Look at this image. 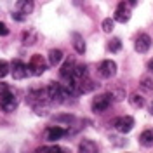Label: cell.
<instances>
[{
  "instance_id": "27",
  "label": "cell",
  "mask_w": 153,
  "mask_h": 153,
  "mask_svg": "<svg viewBox=\"0 0 153 153\" xmlns=\"http://www.w3.org/2000/svg\"><path fill=\"white\" fill-rule=\"evenodd\" d=\"M9 35V28L5 26V23H0V37H7Z\"/></svg>"
},
{
  "instance_id": "31",
  "label": "cell",
  "mask_w": 153,
  "mask_h": 153,
  "mask_svg": "<svg viewBox=\"0 0 153 153\" xmlns=\"http://www.w3.org/2000/svg\"><path fill=\"white\" fill-rule=\"evenodd\" d=\"M148 70H150V71H153V59H150V61H148Z\"/></svg>"
},
{
  "instance_id": "24",
  "label": "cell",
  "mask_w": 153,
  "mask_h": 153,
  "mask_svg": "<svg viewBox=\"0 0 153 153\" xmlns=\"http://www.w3.org/2000/svg\"><path fill=\"white\" fill-rule=\"evenodd\" d=\"M110 96L113 97L115 101H122L125 97V92H124V89H111L110 91Z\"/></svg>"
},
{
  "instance_id": "29",
  "label": "cell",
  "mask_w": 153,
  "mask_h": 153,
  "mask_svg": "<svg viewBox=\"0 0 153 153\" xmlns=\"http://www.w3.org/2000/svg\"><path fill=\"white\" fill-rule=\"evenodd\" d=\"M12 18L16 19V21H25V18H26V16H23V14H19L18 10H16V12H12Z\"/></svg>"
},
{
  "instance_id": "1",
  "label": "cell",
  "mask_w": 153,
  "mask_h": 153,
  "mask_svg": "<svg viewBox=\"0 0 153 153\" xmlns=\"http://www.w3.org/2000/svg\"><path fill=\"white\" fill-rule=\"evenodd\" d=\"M47 61L44 59V56H40V54H35V56H31L28 63V75H33V76H38L42 75L45 70H47Z\"/></svg>"
},
{
  "instance_id": "14",
  "label": "cell",
  "mask_w": 153,
  "mask_h": 153,
  "mask_svg": "<svg viewBox=\"0 0 153 153\" xmlns=\"http://www.w3.org/2000/svg\"><path fill=\"white\" fill-rule=\"evenodd\" d=\"M139 144L144 148H152L153 146V129H146L139 136Z\"/></svg>"
},
{
  "instance_id": "22",
  "label": "cell",
  "mask_w": 153,
  "mask_h": 153,
  "mask_svg": "<svg viewBox=\"0 0 153 153\" xmlns=\"http://www.w3.org/2000/svg\"><path fill=\"white\" fill-rule=\"evenodd\" d=\"M35 31H26V33H23V44H26V45H33L35 44Z\"/></svg>"
},
{
  "instance_id": "32",
  "label": "cell",
  "mask_w": 153,
  "mask_h": 153,
  "mask_svg": "<svg viewBox=\"0 0 153 153\" xmlns=\"http://www.w3.org/2000/svg\"><path fill=\"white\" fill-rule=\"evenodd\" d=\"M150 113L153 115V101H152V105H150Z\"/></svg>"
},
{
  "instance_id": "13",
  "label": "cell",
  "mask_w": 153,
  "mask_h": 153,
  "mask_svg": "<svg viewBox=\"0 0 153 153\" xmlns=\"http://www.w3.org/2000/svg\"><path fill=\"white\" fill-rule=\"evenodd\" d=\"M78 153H97V144L91 139H84L78 144Z\"/></svg>"
},
{
  "instance_id": "6",
  "label": "cell",
  "mask_w": 153,
  "mask_h": 153,
  "mask_svg": "<svg viewBox=\"0 0 153 153\" xmlns=\"http://www.w3.org/2000/svg\"><path fill=\"white\" fill-rule=\"evenodd\" d=\"M97 75L101 78H111L117 75V63L111 59H105L101 61V65L97 66Z\"/></svg>"
},
{
  "instance_id": "10",
  "label": "cell",
  "mask_w": 153,
  "mask_h": 153,
  "mask_svg": "<svg viewBox=\"0 0 153 153\" xmlns=\"http://www.w3.org/2000/svg\"><path fill=\"white\" fill-rule=\"evenodd\" d=\"M96 89V84L91 80V78H80V80H76V94H89V92H92Z\"/></svg>"
},
{
  "instance_id": "2",
  "label": "cell",
  "mask_w": 153,
  "mask_h": 153,
  "mask_svg": "<svg viewBox=\"0 0 153 153\" xmlns=\"http://www.w3.org/2000/svg\"><path fill=\"white\" fill-rule=\"evenodd\" d=\"M47 94H49L51 103H57V105H59V103H63V101H65V97H70V96H68V92L65 91L63 84H57V82L49 84Z\"/></svg>"
},
{
  "instance_id": "4",
  "label": "cell",
  "mask_w": 153,
  "mask_h": 153,
  "mask_svg": "<svg viewBox=\"0 0 153 153\" xmlns=\"http://www.w3.org/2000/svg\"><path fill=\"white\" fill-rule=\"evenodd\" d=\"M111 101H113V97L110 96V92L108 94L96 96L94 99H92V111L94 113H103V111H106L110 108V105H111Z\"/></svg>"
},
{
  "instance_id": "8",
  "label": "cell",
  "mask_w": 153,
  "mask_h": 153,
  "mask_svg": "<svg viewBox=\"0 0 153 153\" xmlns=\"http://www.w3.org/2000/svg\"><path fill=\"white\" fill-rule=\"evenodd\" d=\"M113 19L118 21V23H127L131 19V9L127 5V0L118 4V7H117V10H115V14H113Z\"/></svg>"
},
{
  "instance_id": "12",
  "label": "cell",
  "mask_w": 153,
  "mask_h": 153,
  "mask_svg": "<svg viewBox=\"0 0 153 153\" xmlns=\"http://www.w3.org/2000/svg\"><path fill=\"white\" fill-rule=\"evenodd\" d=\"M33 7H35L33 0H18V4H16V10H18L19 14H23V16L31 14L33 12Z\"/></svg>"
},
{
  "instance_id": "26",
  "label": "cell",
  "mask_w": 153,
  "mask_h": 153,
  "mask_svg": "<svg viewBox=\"0 0 153 153\" xmlns=\"http://www.w3.org/2000/svg\"><path fill=\"white\" fill-rule=\"evenodd\" d=\"M12 89H10L9 84H5V82H0V96L2 94H7V92H10Z\"/></svg>"
},
{
  "instance_id": "9",
  "label": "cell",
  "mask_w": 153,
  "mask_h": 153,
  "mask_svg": "<svg viewBox=\"0 0 153 153\" xmlns=\"http://www.w3.org/2000/svg\"><path fill=\"white\" fill-rule=\"evenodd\" d=\"M10 75H12V78H16V80L26 78L28 76V65H25L21 61H14L10 65Z\"/></svg>"
},
{
  "instance_id": "18",
  "label": "cell",
  "mask_w": 153,
  "mask_h": 153,
  "mask_svg": "<svg viewBox=\"0 0 153 153\" xmlns=\"http://www.w3.org/2000/svg\"><path fill=\"white\" fill-rule=\"evenodd\" d=\"M129 103L132 108H143L144 106V99L141 94H137V92H132V94L129 96Z\"/></svg>"
},
{
  "instance_id": "30",
  "label": "cell",
  "mask_w": 153,
  "mask_h": 153,
  "mask_svg": "<svg viewBox=\"0 0 153 153\" xmlns=\"http://www.w3.org/2000/svg\"><path fill=\"white\" fill-rule=\"evenodd\" d=\"M33 153H49V148L47 146H40V148H37Z\"/></svg>"
},
{
  "instance_id": "5",
  "label": "cell",
  "mask_w": 153,
  "mask_h": 153,
  "mask_svg": "<svg viewBox=\"0 0 153 153\" xmlns=\"http://www.w3.org/2000/svg\"><path fill=\"white\" fill-rule=\"evenodd\" d=\"M134 118L132 117H129V115H125V117H118V118H115L113 120V127L118 131L120 134H127L131 132L134 129Z\"/></svg>"
},
{
  "instance_id": "11",
  "label": "cell",
  "mask_w": 153,
  "mask_h": 153,
  "mask_svg": "<svg viewBox=\"0 0 153 153\" xmlns=\"http://www.w3.org/2000/svg\"><path fill=\"white\" fill-rule=\"evenodd\" d=\"M65 134H66V131H65L63 127L54 125V127H49L47 131H45V139L51 141V143H54V141H57V139H61Z\"/></svg>"
},
{
  "instance_id": "25",
  "label": "cell",
  "mask_w": 153,
  "mask_h": 153,
  "mask_svg": "<svg viewBox=\"0 0 153 153\" xmlns=\"http://www.w3.org/2000/svg\"><path fill=\"white\" fill-rule=\"evenodd\" d=\"M113 21H115V19H111V18H108V19H105V21H103L101 28H103V31H105V33H111V31H113Z\"/></svg>"
},
{
  "instance_id": "28",
  "label": "cell",
  "mask_w": 153,
  "mask_h": 153,
  "mask_svg": "<svg viewBox=\"0 0 153 153\" xmlns=\"http://www.w3.org/2000/svg\"><path fill=\"white\" fill-rule=\"evenodd\" d=\"M49 153H65V150L61 146H52V148H49Z\"/></svg>"
},
{
  "instance_id": "15",
  "label": "cell",
  "mask_w": 153,
  "mask_h": 153,
  "mask_svg": "<svg viewBox=\"0 0 153 153\" xmlns=\"http://www.w3.org/2000/svg\"><path fill=\"white\" fill-rule=\"evenodd\" d=\"M73 68H75V61L73 59H68L66 63L61 66V71H59L61 78H71L73 76Z\"/></svg>"
},
{
  "instance_id": "17",
  "label": "cell",
  "mask_w": 153,
  "mask_h": 153,
  "mask_svg": "<svg viewBox=\"0 0 153 153\" xmlns=\"http://www.w3.org/2000/svg\"><path fill=\"white\" fill-rule=\"evenodd\" d=\"M73 47L78 54H84L85 52V42H84V38L80 37L78 33H73Z\"/></svg>"
},
{
  "instance_id": "23",
  "label": "cell",
  "mask_w": 153,
  "mask_h": 153,
  "mask_svg": "<svg viewBox=\"0 0 153 153\" xmlns=\"http://www.w3.org/2000/svg\"><path fill=\"white\" fill-rule=\"evenodd\" d=\"M9 73H10V65L7 61L0 59V78H4V76L9 75Z\"/></svg>"
},
{
  "instance_id": "16",
  "label": "cell",
  "mask_w": 153,
  "mask_h": 153,
  "mask_svg": "<svg viewBox=\"0 0 153 153\" xmlns=\"http://www.w3.org/2000/svg\"><path fill=\"white\" fill-rule=\"evenodd\" d=\"M63 61V52L59 49H51L49 51V65L51 66H57Z\"/></svg>"
},
{
  "instance_id": "19",
  "label": "cell",
  "mask_w": 153,
  "mask_h": 153,
  "mask_svg": "<svg viewBox=\"0 0 153 153\" xmlns=\"http://www.w3.org/2000/svg\"><path fill=\"white\" fill-rule=\"evenodd\" d=\"M84 76H87V66L85 65H75V68H73V78L80 80Z\"/></svg>"
},
{
  "instance_id": "3",
  "label": "cell",
  "mask_w": 153,
  "mask_h": 153,
  "mask_svg": "<svg viewBox=\"0 0 153 153\" xmlns=\"http://www.w3.org/2000/svg\"><path fill=\"white\" fill-rule=\"evenodd\" d=\"M18 105H19V101H18V97H16V94H14V91L0 96V108H2V111L10 113V111H14L18 108Z\"/></svg>"
},
{
  "instance_id": "21",
  "label": "cell",
  "mask_w": 153,
  "mask_h": 153,
  "mask_svg": "<svg viewBox=\"0 0 153 153\" xmlns=\"http://www.w3.org/2000/svg\"><path fill=\"white\" fill-rule=\"evenodd\" d=\"M120 49H122V42H120V38H111V40H108V51L110 52H120Z\"/></svg>"
},
{
  "instance_id": "20",
  "label": "cell",
  "mask_w": 153,
  "mask_h": 153,
  "mask_svg": "<svg viewBox=\"0 0 153 153\" xmlns=\"http://www.w3.org/2000/svg\"><path fill=\"white\" fill-rule=\"evenodd\" d=\"M139 87H141L143 91H146V92H152L153 91V80L148 75L141 76V80H139Z\"/></svg>"
},
{
  "instance_id": "7",
  "label": "cell",
  "mask_w": 153,
  "mask_h": 153,
  "mask_svg": "<svg viewBox=\"0 0 153 153\" xmlns=\"http://www.w3.org/2000/svg\"><path fill=\"white\" fill-rule=\"evenodd\" d=\"M134 49H136V52H139V54H144V52H148L150 49H152V37L148 35V33H139L136 40H134Z\"/></svg>"
}]
</instances>
